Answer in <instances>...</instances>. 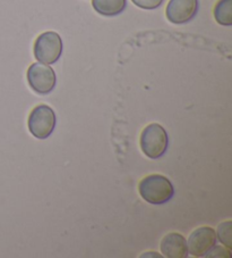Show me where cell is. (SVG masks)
<instances>
[{
    "instance_id": "5b68a950",
    "label": "cell",
    "mask_w": 232,
    "mask_h": 258,
    "mask_svg": "<svg viewBox=\"0 0 232 258\" xmlns=\"http://www.w3.org/2000/svg\"><path fill=\"white\" fill-rule=\"evenodd\" d=\"M28 82L39 95H48L56 87V73L47 64L34 63L28 70Z\"/></svg>"
},
{
    "instance_id": "7c38bea8",
    "label": "cell",
    "mask_w": 232,
    "mask_h": 258,
    "mask_svg": "<svg viewBox=\"0 0 232 258\" xmlns=\"http://www.w3.org/2000/svg\"><path fill=\"white\" fill-rule=\"evenodd\" d=\"M133 4H135L137 7L142 8V10H157L158 7L162 5L163 0H132Z\"/></svg>"
},
{
    "instance_id": "52a82bcc",
    "label": "cell",
    "mask_w": 232,
    "mask_h": 258,
    "mask_svg": "<svg viewBox=\"0 0 232 258\" xmlns=\"http://www.w3.org/2000/svg\"><path fill=\"white\" fill-rule=\"evenodd\" d=\"M216 243V232L209 226L196 229L189 235L187 247L188 252L195 257H203Z\"/></svg>"
},
{
    "instance_id": "30bf717a",
    "label": "cell",
    "mask_w": 232,
    "mask_h": 258,
    "mask_svg": "<svg viewBox=\"0 0 232 258\" xmlns=\"http://www.w3.org/2000/svg\"><path fill=\"white\" fill-rule=\"evenodd\" d=\"M232 0H218L214 7V19L220 25H232Z\"/></svg>"
},
{
    "instance_id": "8fae6325",
    "label": "cell",
    "mask_w": 232,
    "mask_h": 258,
    "mask_svg": "<svg viewBox=\"0 0 232 258\" xmlns=\"http://www.w3.org/2000/svg\"><path fill=\"white\" fill-rule=\"evenodd\" d=\"M231 228H232L231 221L223 222V223L218 225V228H217V234H216L217 238L227 249H231V247H232Z\"/></svg>"
},
{
    "instance_id": "277c9868",
    "label": "cell",
    "mask_w": 232,
    "mask_h": 258,
    "mask_svg": "<svg viewBox=\"0 0 232 258\" xmlns=\"http://www.w3.org/2000/svg\"><path fill=\"white\" fill-rule=\"evenodd\" d=\"M56 114L48 105H39L29 116V130L38 139H47L56 127Z\"/></svg>"
},
{
    "instance_id": "7a4b0ae2",
    "label": "cell",
    "mask_w": 232,
    "mask_h": 258,
    "mask_svg": "<svg viewBox=\"0 0 232 258\" xmlns=\"http://www.w3.org/2000/svg\"><path fill=\"white\" fill-rule=\"evenodd\" d=\"M169 137L164 127L158 123H151L141 135V148L151 159H158L167 153Z\"/></svg>"
},
{
    "instance_id": "6da1fadb",
    "label": "cell",
    "mask_w": 232,
    "mask_h": 258,
    "mask_svg": "<svg viewBox=\"0 0 232 258\" xmlns=\"http://www.w3.org/2000/svg\"><path fill=\"white\" fill-rule=\"evenodd\" d=\"M141 197L152 205H162L172 199L175 188L168 177L161 174L145 176L138 185Z\"/></svg>"
},
{
    "instance_id": "8992f818",
    "label": "cell",
    "mask_w": 232,
    "mask_h": 258,
    "mask_svg": "<svg viewBox=\"0 0 232 258\" xmlns=\"http://www.w3.org/2000/svg\"><path fill=\"white\" fill-rule=\"evenodd\" d=\"M198 0H170L167 6L166 15L173 24H186L197 14Z\"/></svg>"
},
{
    "instance_id": "ba28073f",
    "label": "cell",
    "mask_w": 232,
    "mask_h": 258,
    "mask_svg": "<svg viewBox=\"0 0 232 258\" xmlns=\"http://www.w3.org/2000/svg\"><path fill=\"white\" fill-rule=\"evenodd\" d=\"M160 247L163 256L168 258H186L189 253L187 240L184 235L177 232L164 235Z\"/></svg>"
},
{
    "instance_id": "4fadbf2b",
    "label": "cell",
    "mask_w": 232,
    "mask_h": 258,
    "mask_svg": "<svg viewBox=\"0 0 232 258\" xmlns=\"http://www.w3.org/2000/svg\"><path fill=\"white\" fill-rule=\"evenodd\" d=\"M205 257H220V258H230L231 257V251L230 249H226L222 246H213L209 250L206 252Z\"/></svg>"
},
{
    "instance_id": "3957f363",
    "label": "cell",
    "mask_w": 232,
    "mask_h": 258,
    "mask_svg": "<svg viewBox=\"0 0 232 258\" xmlns=\"http://www.w3.org/2000/svg\"><path fill=\"white\" fill-rule=\"evenodd\" d=\"M62 54V40L53 31L40 34L34 43V57L40 63L55 64Z\"/></svg>"
},
{
    "instance_id": "9c48e42d",
    "label": "cell",
    "mask_w": 232,
    "mask_h": 258,
    "mask_svg": "<svg viewBox=\"0 0 232 258\" xmlns=\"http://www.w3.org/2000/svg\"><path fill=\"white\" fill-rule=\"evenodd\" d=\"M92 6L100 15L111 17L122 14L127 6V0H92Z\"/></svg>"
}]
</instances>
